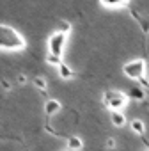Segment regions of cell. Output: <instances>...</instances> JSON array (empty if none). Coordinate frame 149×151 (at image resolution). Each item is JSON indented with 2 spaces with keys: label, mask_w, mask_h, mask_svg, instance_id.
<instances>
[{
  "label": "cell",
  "mask_w": 149,
  "mask_h": 151,
  "mask_svg": "<svg viewBox=\"0 0 149 151\" xmlns=\"http://www.w3.org/2000/svg\"><path fill=\"white\" fill-rule=\"evenodd\" d=\"M27 48V39L21 36L20 30H16L11 25L0 23V52L18 53Z\"/></svg>",
  "instance_id": "cell-1"
},
{
  "label": "cell",
  "mask_w": 149,
  "mask_h": 151,
  "mask_svg": "<svg viewBox=\"0 0 149 151\" xmlns=\"http://www.w3.org/2000/svg\"><path fill=\"white\" fill-rule=\"evenodd\" d=\"M128 93H122V91H107L103 94V105L114 112V110H124L126 105H128Z\"/></svg>",
  "instance_id": "cell-2"
},
{
  "label": "cell",
  "mask_w": 149,
  "mask_h": 151,
  "mask_svg": "<svg viewBox=\"0 0 149 151\" xmlns=\"http://www.w3.org/2000/svg\"><path fill=\"white\" fill-rule=\"evenodd\" d=\"M67 32L64 30H53L48 37V52L53 53V55H59L62 57L64 55V48H66V43H67Z\"/></svg>",
  "instance_id": "cell-3"
},
{
  "label": "cell",
  "mask_w": 149,
  "mask_h": 151,
  "mask_svg": "<svg viewBox=\"0 0 149 151\" xmlns=\"http://www.w3.org/2000/svg\"><path fill=\"white\" fill-rule=\"evenodd\" d=\"M122 73H124V77L130 78V80H142L144 75H145V60L144 59L128 60L122 66Z\"/></svg>",
  "instance_id": "cell-4"
},
{
  "label": "cell",
  "mask_w": 149,
  "mask_h": 151,
  "mask_svg": "<svg viewBox=\"0 0 149 151\" xmlns=\"http://www.w3.org/2000/svg\"><path fill=\"white\" fill-rule=\"evenodd\" d=\"M62 110V103L59 101V100H55V98H50V100H46V103H44V114L46 116H55V114H59Z\"/></svg>",
  "instance_id": "cell-5"
},
{
  "label": "cell",
  "mask_w": 149,
  "mask_h": 151,
  "mask_svg": "<svg viewBox=\"0 0 149 151\" xmlns=\"http://www.w3.org/2000/svg\"><path fill=\"white\" fill-rule=\"evenodd\" d=\"M100 4L105 7V9H110V11H117V9H124L130 0H100Z\"/></svg>",
  "instance_id": "cell-6"
},
{
  "label": "cell",
  "mask_w": 149,
  "mask_h": 151,
  "mask_svg": "<svg viewBox=\"0 0 149 151\" xmlns=\"http://www.w3.org/2000/svg\"><path fill=\"white\" fill-rule=\"evenodd\" d=\"M110 121H112V124L115 128H122L128 119H126V116H124L122 110H114V112H110Z\"/></svg>",
  "instance_id": "cell-7"
},
{
  "label": "cell",
  "mask_w": 149,
  "mask_h": 151,
  "mask_svg": "<svg viewBox=\"0 0 149 151\" xmlns=\"http://www.w3.org/2000/svg\"><path fill=\"white\" fill-rule=\"evenodd\" d=\"M66 147H69L71 151H82L84 149V140L78 135H71V137H67Z\"/></svg>",
  "instance_id": "cell-8"
},
{
  "label": "cell",
  "mask_w": 149,
  "mask_h": 151,
  "mask_svg": "<svg viewBox=\"0 0 149 151\" xmlns=\"http://www.w3.org/2000/svg\"><path fill=\"white\" fill-rule=\"evenodd\" d=\"M57 69H59V77H60L62 80H71V78L74 77V71H73L67 64H64V62H60V64L57 66Z\"/></svg>",
  "instance_id": "cell-9"
},
{
  "label": "cell",
  "mask_w": 149,
  "mask_h": 151,
  "mask_svg": "<svg viewBox=\"0 0 149 151\" xmlns=\"http://www.w3.org/2000/svg\"><path fill=\"white\" fill-rule=\"evenodd\" d=\"M130 128H131V132L137 133V135H144V133H145V124H144L142 119H133V121H130Z\"/></svg>",
  "instance_id": "cell-10"
},
{
  "label": "cell",
  "mask_w": 149,
  "mask_h": 151,
  "mask_svg": "<svg viewBox=\"0 0 149 151\" xmlns=\"http://www.w3.org/2000/svg\"><path fill=\"white\" fill-rule=\"evenodd\" d=\"M128 96H130L131 100H137V101L145 100V93H144L142 87H131V89L128 91Z\"/></svg>",
  "instance_id": "cell-11"
},
{
  "label": "cell",
  "mask_w": 149,
  "mask_h": 151,
  "mask_svg": "<svg viewBox=\"0 0 149 151\" xmlns=\"http://www.w3.org/2000/svg\"><path fill=\"white\" fill-rule=\"evenodd\" d=\"M34 86H36L39 91H43V93L48 89V82H46V78L43 77V75H41V77H36V78H34Z\"/></svg>",
  "instance_id": "cell-12"
},
{
  "label": "cell",
  "mask_w": 149,
  "mask_h": 151,
  "mask_svg": "<svg viewBox=\"0 0 149 151\" xmlns=\"http://www.w3.org/2000/svg\"><path fill=\"white\" fill-rule=\"evenodd\" d=\"M46 64H50V66H59L60 62H62V57H59V55H53V53H50L48 52V55H46Z\"/></svg>",
  "instance_id": "cell-13"
},
{
  "label": "cell",
  "mask_w": 149,
  "mask_h": 151,
  "mask_svg": "<svg viewBox=\"0 0 149 151\" xmlns=\"http://www.w3.org/2000/svg\"><path fill=\"white\" fill-rule=\"evenodd\" d=\"M59 30H64V32H71V23L69 22H66V20H60L59 22Z\"/></svg>",
  "instance_id": "cell-14"
},
{
  "label": "cell",
  "mask_w": 149,
  "mask_h": 151,
  "mask_svg": "<svg viewBox=\"0 0 149 151\" xmlns=\"http://www.w3.org/2000/svg\"><path fill=\"white\" fill-rule=\"evenodd\" d=\"M115 146H117V142H115L114 137H108V139L105 140V147H107V149H115Z\"/></svg>",
  "instance_id": "cell-15"
},
{
  "label": "cell",
  "mask_w": 149,
  "mask_h": 151,
  "mask_svg": "<svg viewBox=\"0 0 149 151\" xmlns=\"http://www.w3.org/2000/svg\"><path fill=\"white\" fill-rule=\"evenodd\" d=\"M16 82H18L20 86H25V84L29 82V78H27V75H25V73H18V77H16Z\"/></svg>",
  "instance_id": "cell-16"
},
{
  "label": "cell",
  "mask_w": 149,
  "mask_h": 151,
  "mask_svg": "<svg viewBox=\"0 0 149 151\" xmlns=\"http://www.w3.org/2000/svg\"><path fill=\"white\" fill-rule=\"evenodd\" d=\"M2 87H4V89H9V84H7L6 80H2Z\"/></svg>",
  "instance_id": "cell-17"
},
{
  "label": "cell",
  "mask_w": 149,
  "mask_h": 151,
  "mask_svg": "<svg viewBox=\"0 0 149 151\" xmlns=\"http://www.w3.org/2000/svg\"><path fill=\"white\" fill-rule=\"evenodd\" d=\"M60 151H71V149H69V147H66V149H60Z\"/></svg>",
  "instance_id": "cell-18"
}]
</instances>
